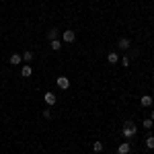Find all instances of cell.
Returning <instances> with one entry per match:
<instances>
[{
	"instance_id": "18",
	"label": "cell",
	"mask_w": 154,
	"mask_h": 154,
	"mask_svg": "<svg viewBox=\"0 0 154 154\" xmlns=\"http://www.w3.org/2000/svg\"><path fill=\"white\" fill-rule=\"evenodd\" d=\"M43 117H45V119H51V111H49V109H45V111H43Z\"/></svg>"
},
{
	"instance_id": "13",
	"label": "cell",
	"mask_w": 154,
	"mask_h": 154,
	"mask_svg": "<svg viewBox=\"0 0 154 154\" xmlns=\"http://www.w3.org/2000/svg\"><path fill=\"white\" fill-rule=\"evenodd\" d=\"M146 148H148V150H154V138H152V136L146 138Z\"/></svg>"
},
{
	"instance_id": "16",
	"label": "cell",
	"mask_w": 154,
	"mask_h": 154,
	"mask_svg": "<svg viewBox=\"0 0 154 154\" xmlns=\"http://www.w3.org/2000/svg\"><path fill=\"white\" fill-rule=\"evenodd\" d=\"M142 125H144V128H148V130H150V128L154 125V121H152V119H148V117H146V119L142 121Z\"/></svg>"
},
{
	"instance_id": "11",
	"label": "cell",
	"mask_w": 154,
	"mask_h": 154,
	"mask_svg": "<svg viewBox=\"0 0 154 154\" xmlns=\"http://www.w3.org/2000/svg\"><path fill=\"white\" fill-rule=\"evenodd\" d=\"M107 62H109V64H117V62H119V56L115 54V51H111V54L107 56Z\"/></svg>"
},
{
	"instance_id": "14",
	"label": "cell",
	"mask_w": 154,
	"mask_h": 154,
	"mask_svg": "<svg viewBox=\"0 0 154 154\" xmlns=\"http://www.w3.org/2000/svg\"><path fill=\"white\" fill-rule=\"evenodd\" d=\"M23 62H33V51H25L23 54Z\"/></svg>"
},
{
	"instance_id": "8",
	"label": "cell",
	"mask_w": 154,
	"mask_h": 154,
	"mask_svg": "<svg viewBox=\"0 0 154 154\" xmlns=\"http://www.w3.org/2000/svg\"><path fill=\"white\" fill-rule=\"evenodd\" d=\"M31 74H33V68H31L29 64H25L23 68H21V76H23V78H29Z\"/></svg>"
},
{
	"instance_id": "7",
	"label": "cell",
	"mask_w": 154,
	"mask_h": 154,
	"mask_svg": "<svg viewBox=\"0 0 154 154\" xmlns=\"http://www.w3.org/2000/svg\"><path fill=\"white\" fill-rule=\"evenodd\" d=\"M152 103H154V101H152V97H150V95H142V97H140V105H142V107H152Z\"/></svg>"
},
{
	"instance_id": "4",
	"label": "cell",
	"mask_w": 154,
	"mask_h": 154,
	"mask_svg": "<svg viewBox=\"0 0 154 154\" xmlns=\"http://www.w3.org/2000/svg\"><path fill=\"white\" fill-rule=\"evenodd\" d=\"M117 48H119V49H123V51H128V49L131 48V41L128 39V37H121V39L117 41Z\"/></svg>"
},
{
	"instance_id": "15",
	"label": "cell",
	"mask_w": 154,
	"mask_h": 154,
	"mask_svg": "<svg viewBox=\"0 0 154 154\" xmlns=\"http://www.w3.org/2000/svg\"><path fill=\"white\" fill-rule=\"evenodd\" d=\"M119 62H121V66H125V68H128V66H130V62H131V58H130V56H123Z\"/></svg>"
},
{
	"instance_id": "19",
	"label": "cell",
	"mask_w": 154,
	"mask_h": 154,
	"mask_svg": "<svg viewBox=\"0 0 154 154\" xmlns=\"http://www.w3.org/2000/svg\"><path fill=\"white\" fill-rule=\"evenodd\" d=\"M150 119H152V121H154V109H152V115H150Z\"/></svg>"
},
{
	"instance_id": "1",
	"label": "cell",
	"mask_w": 154,
	"mask_h": 154,
	"mask_svg": "<svg viewBox=\"0 0 154 154\" xmlns=\"http://www.w3.org/2000/svg\"><path fill=\"white\" fill-rule=\"evenodd\" d=\"M136 131H138V128H136V123L134 121H125L123 123V130H121V134H123V138H134L136 136Z\"/></svg>"
},
{
	"instance_id": "17",
	"label": "cell",
	"mask_w": 154,
	"mask_h": 154,
	"mask_svg": "<svg viewBox=\"0 0 154 154\" xmlns=\"http://www.w3.org/2000/svg\"><path fill=\"white\" fill-rule=\"evenodd\" d=\"M93 150H95V152H103V144L95 142V144H93Z\"/></svg>"
},
{
	"instance_id": "9",
	"label": "cell",
	"mask_w": 154,
	"mask_h": 154,
	"mask_svg": "<svg viewBox=\"0 0 154 154\" xmlns=\"http://www.w3.org/2000/svg\"><path fill=\"white\" fill-rule=\"evenodd\" d=\"M130 148H131L130 142H123V144H119V146H117V152L119 154H128V152H130Z\"/></svg>"
},
{
	"instance_id": "12",
	"label": "cell",
	"mask_w": 154,
	"mask_h": 154,
	"mask_svg": "<svg viewBox=\"0 0 154 154\" xmlns=\"http://www.w3.org/2000/svg\"><path fill=\"white\" fill-rule=\"evenodd\" d=\"M58 35H60V31H58V29H49L48 39H49V41H54V39H58Z\"/></svg>"
},
{
	"instance_id": "6",
	"label": "cell",
	"mask_w": 154,
	"mask_h": 154,
	"mask_svg": "<svg viewBox=\"0 0 154 154\" xmlns=\"http://www.w3.org/2000/svg\"><path fill=\"white\" fill-rule=\"evenodd\" d=\"M8 64H11V66H19V64H23V56H21V54H12L11 58H8Z\"/></svg>"
},
{
	"instance_id": "3",
	"label": "cell",
	"mask_w": 154,
	"mask_h": 154,
	"mask_svg": "<svg viewBox=\"0 0 154 154\" xmlns=\"http://www.w3.org/2000/svg\"><path fill=\"white\" fill-rule=\"evenodd\" d=\"M58 88L60 91H68L70 88V78H66V76H58Z\"/></svg>"
},
{
	"instance_id": "10",
	"label": "cell",
	"mask_w": 154,
	"mask_h": 154,
	"mask_svg": "<svg viewBox=\"0 0 154 154\" xmlns=\"http://www.w3.org/2000/svg\"><path fill=\"white\" fill-rule=\"evenodd\" d=\"M49 48L54 49V51H60V49H62V41H60V39H54V41H49Z\"/></svg>"
},
{
	"instance_id": "5",
	"label": "cell",
	"mask_w": 154,
	"mask_h": 154,
	"mask_svg": "<svg viewBox=\"0 0 154 154\" xmlns=\"http://www.w3.org/2000/svg\"><path fill=\"white\" fill-rule=\"evenodd\" d=\"M43 101H45L49 107H54L56 103H58V97L54 95V93H45V95H43Z\"/></svg>"
},
{
	"instance_id": "2",
	"label": "cell",
	"mask_w": 154,
	"mask_h": 154,
	"mask_svg": "<svg viewBox=\"0 0 154 154\" xmlns=\"http://www.w3.org/2000/svg\"><path fill=\"white\" fill-rule=\"evenodd\" d=\"M76 41V33H74V29H66L64 33H62V43H74Z\"/></svg>"
}]
</instances>
